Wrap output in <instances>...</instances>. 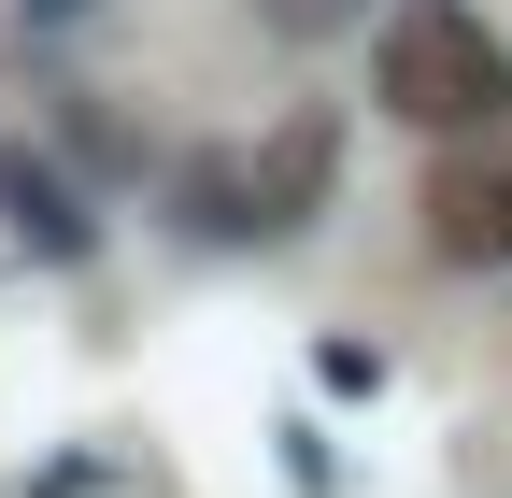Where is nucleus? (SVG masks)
Listing matches in <instances>:
<instances>
[{
  "label": "nucleus",
  "mask_w": 512,
  "mask_h": 498,
  "mask_svg": "<svg viewBox=\"0 0 512 498\" xmlns=\"http://www.w3.org/2000/svg\"><path fill=\"white\" fill-rule=\"evenodd\" d=\"M384 114L427 129V143L512 129V43L470 0H399V15H384Z\"/></svg>",
  "instance_id": "obj_1"
},
{
  "label": "nucleus",
  "mask_w": 512,
  "mask_h": 498,
  "mask_svg": "<svg viewBox=\"0 0 512 498\" xmlns=\"http://www.w3.org/2000/svg\"><path fill=\"white\" fill-rule=\"evenodd\" d=\"M328 171H342V129L328 114H285L271 143H228V157L185 171V214H200L214 242H285L313 200H328Z\"/></svg>",
  "instance_id": "obj_2"
},
{
  "label": "nucleus",
  "mask_w": 512,
  "mask_h": 498,
  "mask_svg": "<svg viewBox=\"0 0 512 498\" xmlns=\"http://www.w3.org/2000/svg\"><path fill=\"white\" fill-rule=\"evenodd\" d=\"M427 257L441 271H512V129L441 143V171H427Z\"/></svg>",
  "instance_id": "obj_3"
},
{
  "label": "nucleus",
  "mask_w": 512,
  "mask_h": 498,
  "mask_svg": "<svg viewBox=\"0 0 512 498\" xmlns=\"http://www.w3.org/2000/svg\"><path fill=\"white\" fill-rule=\"evenodd\" d=\"M0 228L29 242V257H86V200H72V171H57L43 143L0 129Z\"/></svg>",
  "instance_id": "obj_4"
},
{
  "label": "nucleus",
  "mask_w": 512,
  "mask_h": 498,
  "mask_svg": "<svg viewBox=\"0 0 512 498\" xmlns=\"http://www.w3.org/2000/svg\"><path fill=\"white\" fill-rule=\"evenodd\" d=\"M256 29L271 43H342V29H370V0H256Z\"/></svg>",
  "instance_id": "obj_5"
},
{
  "label": "nucleus",
  "mask_w": 512,
  "mask_h": 498,
  "mask_svg": "<svg viewBox=\"0 0 512 498\" xmlns=\"http://www.w3.org/2000/svg\"><path fill=\"white\" fill-rule=\"evenodd\" d=\"M15 15H29V29H72V15H100V0H15Z\"/></svg>",
  "instance_id": "obj_6"
}]
</instances>
